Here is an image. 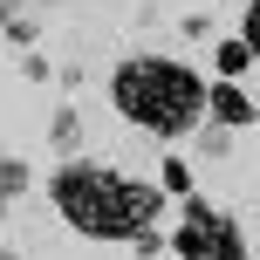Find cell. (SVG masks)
<instances>
[{"mask_svg": "<svg viewBox=\"0 0 260 260\" xmlns=\"http://www.w3.org/2000/svg\"><path fill=\"white\" fill-rule=\"evenodd\" d=\"M110 103L130 130L157 144H185L206 123V76L185 55H123L110 69Z\"/></svg>", "mask_w": 260, "mask_h": 260, "instance_id": "6da1fadb", "label": "cell"}, {"mask_svg": "<svg viewBox=\"0 0 260 260\" xmlns=\"http://www.w3.org/2000/svg\"><path fill=\"white\" fill-rule=\"evenodd\" d=\"M48 199L55 212L69 219V233L82 240H130V219H123V171L117 165H96V157H62L48 178Z\"/></svg>", "mask_w": 260, "mask_h": 260, "instance_id": "7a4b0ae2", "label": "cell"}, {"mask_svg": "<svg viewBox=\"0 0 260 260\" xmlns=\"http://www.w3.org/2000/svg\"><path fill=\"white\" fill-rule=\"evenodd\" d=\"M206 123H219V130H253V123H260L253 89H247V82H219V76H206Z\"/></svg>", "mask_w": 260, "mask_h": 260, "instance_id": "3957f363", "label": "cell"}, {"mask_svg": "<svg viewBox=\"0 0 260 260\" xmlns=\"http://www.w3.org/2000/svg\"><path fill=\"white\" fill-rule=\"evenodd\" d=\"M165 206H171V199L157 192V178L123 171V219H130V233H137V226H157V219H165Z\"/></svg>", "mask_w": 260, "mask_h": 260, "instance_id": "277c9868", "label": "cell"}, {"mask_svg": "<svg viewBox=\"0 0 260 260\" xmlns=\"http://www.w3.org/2000/svg\"><path fill=\"white\" fill-rule=\"evenodd\" d=\"M253 48H247V35H219V41H212V76H219V82H247L253 76Z\"/></svg>", "mask_w": 260, "mask_h": 260, "instance_id": "5b68a950", "label": "cell"}, {"mask_svg": "<svg viewBox=\"0 0 260 260\" xmlns=\"http://www.w3.org/2000/svg\"><path fill=\"white\" fill-rule=\"evenodd\" d=\"M212 226H219V219H212ZM212 226L178 219V226L165 233V253H171V260H206V253H212Z\"/></svg>", "mask_w": 260, "mask_h": 260, "instance_id": "8992f818", "label": "cell"}, {"mask_svg": "<svg viewBox=\"0 0 260 260\" xmlns=\"http://www.w3.org/2000/svg\"><path fill=\"white\" fill-rule=\"evenodd\" d=\"M157 192H165V199H185V192H199V178H192V157H185V151L157 157Z\"/></svg>", "mask_w": 260, "mask_h": 260, "instance_id": "52a82bcc", "label": "cell"}, {"mask_svg": "<svg viewBox=\"0 0 260 260\" xmlns=\"http://www.w3.org/2000/svg\"><path fill=\"white\" fill-rule=\"evenodd\" d=\"M48 144H55V157H76V151H82V117H76L69 103L48 117Z\"/></svg>", "mask_w": 260, "mask_h": 260, "instance_id": "ba28073f", "label": "cell"}, {"mask_svg": "<svg viewBox=\"0 0 260 260\" xmlns=\"http://www.w3.org/2000/svg\"><path fill=\"white\" fill-rule=\"evenodd\" d=\"M27 185H35V171H27L21 157H7V151H0V199H21Z\"/></svg>", "mask_w": 260, "mask_h": 260, "instance_id": "9c48e42d", "label": "cell"}, {"mask_svg": "<svg viewBox=\"0 0 260 260\" xmlns=\"http://www.w3.org/2000/svg\"><path fill=\"white\" fill-rule=\"evenodd\" d=\"M0 35H7L14 48H35L41 41V14H14V21H0Z\"/></svg>", "mask_w": 260, "mask_h": 260, "instance_id": "30bf717a", "label": "cell"}, {"mask_svg": "<svg viewBox=\"0 0 260 260\" xmlns=\"http://www.w3.org/2000/svg\"><path fill=\"white\" fill-rule=\"evenodd\" d=\"M123 247H130V260H157V253H165V226H137Z\"/></svg>", "mask_w": 260, "mask_h": 260, "instance_id": "8fae6325", "label": "cell"}, {"mask_svg": "<svg viewBox=\"0 0 260 260\" xmlns=\"http://www.w3.org/2000/svg\"><path fill=\"white\" fill-rule=\"evenodd\" d=\"M192 144H199L206 157H226V151H233V130H219V123H199V130H192Z\"/></svg>", "mask_w": 260, "mask_h": 260, "instance_id": "7c38bea8", "label": "cell"}, {"mask_svg": "<svg viewBox=\"0 0 260 260\" xmlns=\"http://www.w3.org/2000/svg\"><path fill=\"white\" fill-rule=\"evenodd\" d=\"M21 76H27V82H55V62H48L41 48H21Z\"/></svg>", "mask_w": 260, "mask_h": 260, "instance_id": "4fadbf2b", "label": "cell"}, {"mask_svg": "<svg viewBox=\"0 0 260 260\" xmlns=\"http://www.w3.org/2000/svg\"><path fill=\"white\" fill-rule=\"evenodd\" d=\"M240 35H247V48H253V62H260V0L240 7Z\"/></svg>", "mask_w": 260, "mask_h": 260, "instance_id": "5bb4252c", "label": "cell"}, {"mask_svg": "<svg viewBox=\"0 0 260 260\" xmlns=\"http://www.w3.org/2000/svg\"><path fill=\"white\" fill-rule=\"evenodd\" d=\"M178 27H185V41H206V35H212V21H206V14H185Z\"/></svg>", "mask_w": 260, "mask_h": 260, "instance_id": "9a60e30c", "label": "cell"}, {"mask_svg": "<svg viewBox=\"0 0 260 260\" xmlns=\"http://www.w3.org/2000/svg\"><path fill=\"white\" fill-rule=\"evenodd\" d=\"M7 212H14V199H0V226H7Z\"/></svg>", "mask_w": 260, "mask_h": 260, "instance_id": "2e32d148", "label": "cell"}, {"mask_svg": "<svg viewBox=\"0 0 260 260\" xmlns=\"http://www.w3.org/2000/svg\"><path fill=\"white\" fill-rule=\"evenodd\" d=\"M0 260H21V253H14V247H0Z\"/></svg>", "mask_w": 260, "mask_h": 260, "instance_id": "e0dca14e", "label": "cell"}, {"mask_svg": "<svg viewBox=\"0 0 260 260\" xmlns=\"http://www.w3.org/2000/svg\"><path fill=\"white\" fill-rule=\"evenodd\" d=\"M253 110H260V82H253Z\"/></svg>", "mask_w": 260, "mask_h": 260, "instance_id": "ac0fdd59", "label": "cell"}]
</instances>
